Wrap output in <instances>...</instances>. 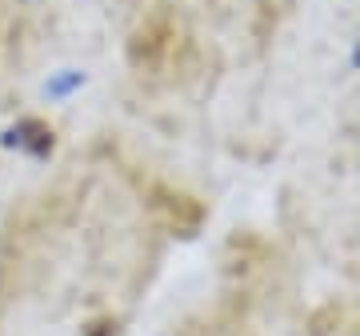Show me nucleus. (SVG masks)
<instances>
[{
    "mask_svg": "<svg viewBox=\"0 0 360 336\" xmlns=\"http://www.w3.org/2000/svg\"><path fill=\"white\" fill-rule=\"evenodd\" d=\"M176 49H180V25H176V16L168 13V4H156V8H148V13H144V20L136 25V32H132L129 60H132V68H136V72L156 77V72H165V68L172 65Z\"/></svg>",
    "mask_w": 360,
    "mask_h": 336,
    "instance_id": "f257e3e1",
    "label": "nucleus"
},
{
    "mask_svg": "<svg viewBox=\"0 0 360 336\" xmlns=\"http://www.w3.org/2000/svg\"><path fill=\"white\" fill-rule=\"evenodd\" d=\"M148 208H153V217L165 224V228H172V233H193L196 224H200V205H196L193 196L184 193H172V188H153V196H148Z\"/></svg>",
    "mask_w": 360,
    "mask_h": 336,
    "instance_id": "f03ea898",
    "label": "nucleus"
},
{
    "mask_svg": "<svg viewBox=\"0 0 360 336\" xmlns=\"http://www.w3.org/2000/svg\"><path fill=\"white\" fill-rule=\"evenodd\" d=\"M8 144H20V148H32L37 156H44L52 148V129L40 124V120H25V124H16L8 132Z\"/></svg>",
    "mask_w": 360,
    "mask_h": 336,
    "instance_id": "7ed1b4c3",
    "label": "nucleus"
}]
</instances>
